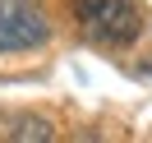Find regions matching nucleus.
<instances>
[{"instance_id":"obj_1","label":"nucleus","mask_w":152,"mask_h":143,"mask_svg":"<svg viewBox=\"0 0 152 143\" xmlns=\"http://www.w3.org/2000/svg\"><path fill=\"white\" fill-rule=\"evenodd\" d=\"M69 10L92 46H134L143 32V10L134 0H74Z\"/></svg>"},{"instance_id":"obj_2","label":"nucleus","mask_w":152,"mask_h":143,"mask_svg":"<svg viewBox=\"0 0 152 143\" xmlns=\"http://www.w3.org/2000/svg\"><path fill=\"white\" fill-rule=\"evenodd\" d=\"M51 42V19L37 0H0V51H37Z\"/></svg>"}]
</instances>
